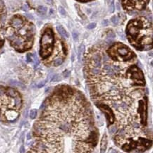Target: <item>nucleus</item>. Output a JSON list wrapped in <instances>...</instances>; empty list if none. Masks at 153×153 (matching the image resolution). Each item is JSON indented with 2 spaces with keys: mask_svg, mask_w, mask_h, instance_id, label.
<instances>
[{
  "mask_svg": "<svg viewBox=\"0 0 153 153\" xmlns=\"http://www.w3.org/2000/svg\"><path fill=\"white\" fill-rule=\"evenodd\" d=\"M29 152H92L99 133L91 103L76 88L59 85L42 104Z\"/></svg>",
  "mask_w": 153,
  "mask_h": 153,
  "instance_id": "nucleus-1",
  "label": "nucleus"
},
{
  "mask_svg": "<svg viewBox=\"0 0 153 153\" xmlns=\"http://www.w3.org/2000/svg\"><path fill=\"white\" fill-rule=\"evenodd\" d=\"M137 62V59H111L103 45L92 47L85 56L84 73L92 99L111 108L118 129L144 128L137 109L146 96V80Z\"/></svg>",
  "mask_w": 153,
  "mask_h": 153,
  "instance_id": "nucleus-2",
  "label": "nucleus"
},
{
  "mask_svg": "<svg viewBox=\"0 0 153 153\" xmlns=\"http://www.w3.org/2000/svg\"><path fill=\"white\" fill-rule=\"evenodd\" d=\"M34 25L21 15H15L8 23L6 37L11 46L19 52L30 50L34 42Z\"/></svg>",
  "mask_w": 153,
  "mask_h": 153,
  "instance_id": "nucleus-3",
  "label": "nucleus"
},
{
  "mask_svg": "<svg viewBox=\"0 0 153 153\" xmlns=\"http://www.w3.org/2000/svg\"><path fill=\"white\" fill-rule=\"evenodd\" d=\"M127 38L133 47L138 50L152 48V25L144 17H138L129 21L126 27Z\"/></svg>",
  "mask_w": 153,
  "mask_h": 153,
  "instance_id": "nucleus-4",
  "label": "nucleus"
},
{
  "mask_svg": "<svg viewBox=\"0 0 153 153\" xmlns=\"http://www.w3.org/2000/svg\"><path fill=\"white\" fill-rule=\"evenodd\" d=\"M23 104L22 96L17 90L0 85V121H15L21 114Z\"/></svg>",
  "mask_w": 153,
  "mask_h": 153,
  "instance_id": "nucleus-5",
  "label": "nucleus"
},
{
  "mask_svg": "<svg viewBox=\"0 0 153 153\" xmlns=\"http://www.w3.org/2000/svg\"><path fill=\"white\" fill-rule=\"evenodd\" d=\"M54 33L52 28L48 27L41 35L40 41V56L46 66L52 64L53 54L54 52Z\"/></svg>",
  "mask_w": 153,
  "mask_h": 153,
  "instance_id": "nucleus-6",
  "label": "nucleus"
},
{
  "mask_svg": "<svg viewBox=\"0 0 153 153\" xmlns=\"http://www.w3.org/2000/svg\"><path fill=\"white\" fill-rule=\"evenodd\" d=\"M106 52L111 59L119 62H128L137 59L135 53L124 44L117 42L106 49Z\"/></svg>",
  "mask_w": 153,
  "mask_h": 153,
  "instance_id": "nucleus-7",
  "label": "nucleus"
},
{
  "mask_svg": "<svg viewBox=\"0 0 153 153\" xmlns=\"http://www.w3.org/2000/svg\"><path fill=\"white\" fill-rule=\"evenodd\" d=\"M150 0H122L123 9L126 11L143 10L146 8Z\"/></svg>",
  "mask_w": 153,
  "mask_h": 153,
  "instance_id": "nucleus-8",
  "label": "nucleus"
},
{
  "mask_svg": "<svg viewBox=\"0 0 153 153\" xmlns=\"http://www.w3.org/2000/svg\"><path fill=\"white\" fill-rule=\"evenodd\" d=\"M97 107L105 114L107 119L108 126L112 125L115 122V114L109 105L102 102H95Z\"/></svg>",
  "mask_w": 153,
  "mask_h": 153,
  "instance_id": "nucleus-9",
  "label": "nucleus"
},
{
  "mask_svg": "<svg viewBox=\"0 0 153 153\" xmlns=\"http://www.w3.org/2000/svg\"><path fill=\"white\" fill-rule=\"evenodd\" d=\"M5 6L2 1L0 0V39H3L2 37V25L4 19H5Z\"/></svg>",
  "mask_w": 153,
  "mask_h": 153,
  "instance_id": "nucleus-10",
  "label": "nucleus"
},
{
  "mask_svg": "<svg viewBox=\"0 0 153 153\" xmlns=\"http://www.w3.org/2000/svg\"><path fill=\"white\" fill-rule=\"evenodd\" d=\"M107 133H105L103 135L102 138L101 140V145H100V152H105L106 150H107Z\"/></svg>",
  "mask_w": 153,
  "mask_h": 153,
  "instance_id": "nucleus-11",
  "label": "nucleus"
},
{
  "mask_svg": "<svg viewBox=\"0 0 153 153\" xmlns=\"http://www.w3.org/2000/svg\"><path fill=\"white\" fill-rule=\"evenodd\" d=\"M56 30H57L59 33L62 37H64V38H67L69 37L68 33L66 32V30L63 28V26H62V25H58V26H56Z\"/></svg>",
  "mask_w": 153,
  "mask_h": 153,
  "instance_id": "nucleus-12",
  "label": "nucleus"
},
{
  "mask_svg": "<svg viewBox=\"0 0 153 153\" xmlns=\"http://www.w3.org/2000/svg\"><path fill=\"white\" fill-rule=\"evenodd\" d=\"M63 62H64V59L63 58H57L52 63V66H59L60 65H62V64H63Z\"/></svg>",
  "mask_w": 153,
  "mask_h": 153,
  "instance_id": "nucleus-13",
  "label": "nucleus"
},
{
  "mask_svg": "<svg viewBox=\"0 0 153 153\" xmlns=\"http://www.w3.org/2000/svg\"><path fill=\"white\" fill-rule=\"evenodd\" d=\"M84 51H85V46H84V45H81L79 47V49H78V58L79 61H80V59H81V55L83 54Z\"/></svg>",
  "mask_w": 153,
  "mask_h": 153,
  "instance_id": "nucleus-14",
  "label": "nucleus"
},
{
  "mask_svg": "<svg viewBox=\"0 0 153 153\" xmlns=\"http://www.w3.org/2000/svg\"><path fill=\"white\" fill-rule=\"evenodd\" d=\"M47 11H48V9L45 7H43V6H40L38 8V13H41V14H45Z\"/></svg>",
  "mask_w": 153,
  "mask_h": 153,
  "instance_id": "nucleus-15",
  "label": "nucleus"
},
{
  "mask_svg": "<svg viewBox=\"0 0 153 153\" xmlns=\"http://www.w3.org/2000/svg\"><path fill=\"white\" fill-rule=\"evenodd\" d=\"M37 114H38V111L36 109H32L30 111V119H34L37 117Z\"/></svg>",
  "mask_w": 153,
  "mask_h": 153,
  "instance_id": "nucleus-16",
  "label": "nucleus"
},
{
  "mask_svg": "<svg viewBox=\"0 0 153 153\" xmlns=\"http://www.w3.org/2000/svg\"><path fill=\"white\" fill-rule=\"evenodd\" d=\"M117 130H118V128H117V126H111L110 128H109V132H110L111 134H114V133H117Z\"/></svg>",
  "mask_w": 153,
  "mask_h": 153,
  "instance_id": "nucleus-17",
  "label": "nucleus"
},
{
  "mask_svg": "<svg viewBox=\"0 0 153 153\" xmlns=\"http://www.w3.org/2000/svg\"><path fill=\"white\" fill-rule=\"evenodd\" d=\"M111 22H112L114 25H117L119 23V18L117 16H114L111 17Z\"/></svg>",
  "mask_w": 153,
  "mask_h": 153,
  "instance_id": "nucleus-18",
  "label": "nucleus"
},
{
  "mask_svg": "<svg viewBox=\"0 0 153 153\" xmlns=\"http://www.w3.org/2000/svg\"><path fill=\"white\" fill-rule=\"evenodd\" d=\"M59 13L62 14V16H65L66 15V11L65 9H64L62 7H59Z\"/></svg>",
  "mask_w": 153,
  "mask_h": 153,
  "instance_id": "nucleus-19",
  "label": "nucleus"
},
{
  "mask_svg": "<svg viewBox=\"0 0 153 153\" xmlns=\"http://www.w3.org/2000/svg\"><path fill=\"white\" fill-rule=\"evenodd\" d=\"M115 9V7H114V1H111V4L110 5V7H109V11H110L111 13H113Z\"/></svg>",
  "mask_w": 153,
  "mask_h": 153,
  "instance_id": "nucleus-20",
  "label": "nucleus"
},
{
  "mask_svg": "<svg viewBox=\"0 0 153 153\" xmlns=\"http://www.w3.org/2000/svg\"><path fill=\"white\" fill-rule=\"evenodd\" d=\"M108 37L110 38H114L116 37V35L112 30H110L109 33H108Z\"/></svg>",
  "mask_w": 153,
  "mask_h": 153,
  "instance_id": "nucleus-21",
  "label": "nucleus"
},
{
  "mask_svg": "<svg viewBox=\"0 0 153 153\" xmlns=\"http://www.w3.org/2000/svg\"><path fill=\"white\" fill-rule=\"evenodd\" d=\"M96 27V23H90L89 25H88V29H93V28H95Z\"/></svg>",
  "mask_w": 153,
  "mask_h": 153,
  "instance_id": "nucleus-22",
  "label": "nucleus"
},
{
  "mask_svg": "<svg viewBox=\"0 0 153 153\" xmlns=\"http://www.w3.org/2000/svg\"><path fill=\"white\" fill-rule=\"evenodd\" d=\"M72 35H73L74 40H75V41H77L78 39V33H76V32H75V31H74L73 33H72Z\"/></svg>",
  "mask_w": 153,
  "mask_h": 153,
  "instance_id": "nucleus-23",
  "label": "nucleus"
},
{
  "mask_svg": "<svg viewBox=\"0 0 153 153\" xmlns=\"http://www.w3.org/2000/svg\"><path fill=\"white\" fill-rule=\"evenodd\" d=\"M70 74H71L70 71H68V70L65 71H64V73H63V74H64V77H65V78L68 77V76H69V75H70Z\"/></svg>",
  "mask_w": 153,
  "mask_h": 153,
  "instance_id": "nucleus-24",
  "label": "nucleus"
},
{
  "mask_svg": "<svg viewBox=\"0 0 153 153\" xmlns=\"http://www.w3.org/2000/svg\"><path fill=\"white\" fill-rule=\"evenodd\" d=\"M31 54H27V62H33V59L31 57Z\"/></svg>",
  "mask_w": 153,
  "mask_h": 153,
  "instance_id": "nucleus-25",
  "label": "nucleus"
},
{
  "mask_svg": "<svg viewBox=\"0 0 153 153\" xmlns=\"http://www.w3.org/2000/svg\"><path fill=\"white\" fill-rule=\"evenodd\" d=\"M45 83H46L45 80V81L41 82V83H40V84H38V87L39 88H42V86H44V85H45Z\"/></svg>",
  "mask_w": 153,
  "mask_h": 153,
  "instance_id": "nucleus-26",
  "label": "nucleus"
},
{
  "mask_svg": "<svg viewBox=\"0 0 153 153\" xmlns=\"http://www.w3.org/2000/svg\"><path fill=\"white\" fill-rule=\"evenodd\" d=\"M4 44V39H0V48H1Z\"/></svg>",
  "mask_w": 153,
  "mask_h": 153,
  "instance_id": "nucleus-27",
  "label": "nucleus"
},
{
  "mask_svg": "<svg viewBox=\"0 0 153 153\" xmlns=\"http://www.w3.org/2000/svg\"><path fill=\"white\" fill-rule=\"evenodd\" d=\"M78 1H80V2H87V1H91L92 0H77Z\"/></svg>",
  "mask_w": 153,
  "mask_h": 153,
  "instance_id": "nucleus-28",
  "label": "nucleus"
},
{
  "mask_svg": "<svg viewBox=\"0 0 153 153\" xmlns=\"http://www.w3.org/2000/svg\"><path fill=\"white\" fill-rule=\"evenodd\" d=\"M102 24L104 25H108V21L107 20H105L102 22Z\"/></svg>",
  "mask_w": 153,
  "mask_h": 153,
  "instance_id": "nucleus-29",
  "label": "nucleus"
},
{
  "mask_svg": "<svg viewBox=\"0 0 153 153\" xmlns=\"http://www.w3.org/2000/svg\"><path fill=\"white\" fill-rule=\"evenodd\" d=\"M23 10H24V11H27V10H28V9H27V7H26V6H24V8H23Z\"/></svg>",
  "mask_w": 153,
  "mask_h": 153,
  "instance_id": "nucleus-30",
  "label": "nucleus"
},
{
  "mask_svg": "<svg viewBox=\"0 0 153 153\" xmlns=\"http://www.w3.org/2000/svg\"><path fill=\"white\" fill-rule=\"evenodd\" d=\"M28 139L29 140V139H30V133H29V134L28 135Z\"/></svg>",
  "mask_w": 153,
  "mask_h": 153,
  "instance_id": "nucleus-31",
  "label": "nucleus"
},
{
  "mask_svg": "<svg viewBox=\"0 0 153 153\" xmlns=\"http://www.w3.org/2000/svg\"><path fill=\"white\" fill-rule=\"evenodd\" d=\"M117 9H118V10H119V9H120V8H119V4H117Z\"/></svg>",
  "mask_w": 153,
  "mask_h": 153,
  "instance_id": "nucleus-32",
  "label": "nucleus"
},
{
  "mask_svg": "<svg viewBox=\"0 0 153 153\" xmlns=\"http://www.w3.org/2000/svg\"><path fill=\"white\" fill-rule=\"evenodd\" d=\"M23 147H22V148H21V152H24V150H23Z\"/></svg>",
  "mask_w": 153,
  "mask_h": 153,
  "instance_id": "nucleus-33",
  "label": "nucleus"
}]
</instances>
